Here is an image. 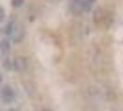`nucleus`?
<instances>
[{"instance_id": "1", "label": "nucleus", "mask_w": 123, "mask_h": 111, "mask_svg": "<svg viewBox=\"0 0 123 111\" xmlns=\"http://www.w3.org/2000/svg\"><path fill=\"white\" fill-rule=\"evenodd\" d=\"M1 97H2V100L4 103H6V104L11 103L15 98V93H14L12 88H10L7 85L3 87L2 91H1Z\"/></svg>"}, {"instance_id": "2", "label": "nucleus", "mask_w": 123, "mask_h": 111, "mask_svg": "<svg viewBox=\"0 0 123 111\" xmlns=\"http://www.w3.org/2000/svg\"><path fill=\"white\" fill-rule=\"evenodd\" d=\"M28 67V61L24 56H17L13 61V68L17 71H23Z\"/></svg>"}, {"instance_id": "3", "label": "nucleus", "mask_w": 123, "mask_h": 111, "mask_svg": "<svg viewBox=\"0 0 123 111\" xmlns=\"http://www.w3.org/2000/svg\"><path fill=\"white\" fill-rule=\"evenodd\" d=\"M92 18H93L94 22H96V23L101 22L103 20V18H104V11H103V9L101 7H97L93 12Z\"/></svg>"}, {"instance_id": "4", "label": "nucleus", "mask_w": 123, "mask_h": 111, "mask_svg": "<svg viewBox=\"0 0 123 111\" xmlns=\"http://www.w3.org/2000/svg\"><path fill=\"white\" fill-rule=\"evenodd\" d=\"M0 50L2 51V53L6 54L10 50V43L7 40H3L0 43Z\"/></svg>"}, {"instance_id": "5", "label": "nucleus", "mask_w": 123, "mask_h": 111, "mask_svg": "<svg viewBox=\"0 0 123 111\" xmlns=\"http://www.w3.org/2000/svg\"><path fill=\"white\" fill-rule=\"evenodd\" d=\"M24 0H12L11 3H12V6H15V7H19L23 4Z\"/></svg>"}, {"instance_id": "6", "label": "nucleus", "mask_w": 123, "mask_h": 111, "mask_svg": "<svg viewBox=\"0 0 123 111\" xmlns=\"http://www.w3.org/2000/svg\"><path fill=\"white\" fill-rule=\"evenodd\" d=\"M3 66L5 67L6 68H7V69H9V68H12L13 66V62H11L9 59H6L5 61H4V64H3Z\"/></svg>"}, {"instance_id": "7", "label": "nucleus", "mask_w": 123, "mask_h": 111, "mask_svg": "<svg viewBox=\"0 0 123 111\" xmlns=\"http://www.w3.org/2000/svg\"><path fill=\"white\" fill-rule=\"evenodd\" d=\"M13 31V24L12 23H9V24L6 26V33L7 34H11Z\"/></svg>"}, {"instance_id": "8", "label": "nucleus", "mask_w": 123, "mask_h": 111, "mask_svg": "<svg viewBox=\"0 0 123 111\" xmlns=\"http://www.w3.org/2000/svg\"><path fill=\"white\" fill-rule=\"evenodd\" d=\"M5 18V11L2 7H0V21H2Z\"/></svg>"}, {"instance_id": "9", "label": "nucleus", "mask_w": 123, "mask_h": 111, "mask_svg": "<svg viewBox=\"0 0 123 111\" xmlns=\"http://www.w3.org/2000/svg\"><path fill=\"white\" fill-rule=\"evenodd\" d=\"M85 1H86V2H87V3H88V4H90V5H92V3H93V2H95L96 0H85Z\"/></svg>"}, {"instance_id": "10", "label": "nucleus", "mask_w": 123, "mask_h": 111, "mask_svg": "<svg viewBox=\"0 0 123 111\" xmlns=\"http://www.w3.org/2000/svg\"><path fill=\"white\" fill-rule=\"evenodd\" d=\"M43 111H53V110H51V109H43Z\"/></svg>"}, {"instance_id": "11", "label": "nucleus", "mask_w": 123, "mask_h": 111, "mask_svg": "<svg viewBox=\"0 0 123 111\" xmlns=\"http://www.w3.org/2000/svg\"><path fill=\"white\" fill-rule=\"evenodd\" d=\"M9 111H17L16 109H14V108H11V109H9Z\"/></svg>"}, {"instance_id": "12", "label": "nucleus", "mask_w": 123, "mask_h": 111, "mask_svg": "<svg viewBox=\"0 0 123 111\" xmlns=\"http://www.w3.org/2000/svg\"><path fill=\"white\" fill-rule=\"evenodd\" d=\"M2 80V75H1V73H0V81Z\"/></svg>"}]
</instances>
